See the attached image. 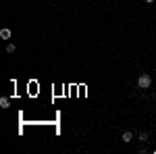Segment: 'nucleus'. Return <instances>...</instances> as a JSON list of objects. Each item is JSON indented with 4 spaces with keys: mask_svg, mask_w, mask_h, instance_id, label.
<instances>
[{
    "mask_svg": "<svg viewBox=\"0 0 156 154\" xmlns=\"http://www.w3.org/2000/svg\"><path fill=\"white\" fill-rule=\"evenodd\" d=\"M150 83H152V77H150L148 73H142V75L137 77V88H140V90H148Z\"/></svg>",
    "mask_w": 156,
    "mask_h": 154,
    "instance_id": "nucleus-1",
    "label": "nucleus"
},
{
    "mask_svg": "<svg viewBox=\"0 0 156 154\" xmlns=\"http://www.w3.org/2000/svg\"><path fill=\"white\" fill-rule=\"evenodd\" d=\"M0 38H2V40H9V38H11V29H6V27L0 29Z\"/></svg>",
    "mask_w": 156,
    "mask_h": 154,
    "instance_id": "nucleus-2",
    "label": "nucleus"
},
{
    "mask_svg": "<svg viewBox=\"0 0 156 154\" xmlns=\"http://www.w3.org/2000/svg\"><path fill=\"white\" fill-rule=\"evenodd\" d=\"M131 140H133V133H131V131H125V133H123V142H127V144H129Z\"/></svg>",
    "mask_w": 156,
    "mask_h": 154,
    "instance_id": "nucleus-3",
    "label": "nucleus"
},
{
    "mask_svg": "<svg viewBox=\"0 0 156 154\" xmlns=\"http://www.w3.org/2000/svg\"><path fill=\"white\" fill-rule=\"evenodd\" d=\"M0 106L9 108V106H11V100H9V98H0Z\"/></svg>",
    "mask_w": 156,
    "mask_h": 154,
    "instance_id": "nucleus-4",
    "label": "nucleus"
},
{
    "mask_svg": "<svg viewBox=\"0 0 156 154\" xmlns=\"http://www.w3.org/2000/svg\"><path fill=\"white\" fill-rule=\"evenodd\" d=\"M15 50H17V46H15V44H9V46H6V52H9V54H12Z\"/></svg>",
    "mask_w": 156,
    "mask_h": 154,
    "instance_id": "nucleus-5",
    "label": "nucleus"
},
{
    "mask_svg": "<svg viewBox=\"0 0 156 154\" xmlns=\"http://www.w3.org/2000/svg\"><path fill=\"white\" fill-rule=\"evenodd\" d=\"M140 142H148V133H140Z\"/></svg>",
    "mask_w": 156,
    "mask_h": 154,
    "instance_id": "nucleus-6",
    "label": "nucleus"
},
{
    "mask_svg": "<svg viewBox=\"0 0 156 154\" xmlns=\"http://www.w3.org/2000/svg\"><path fill=\"white\" fill-rule=\"evenodd\" d=\"M146 2H154V0H146Z\"/></svg>",
    "mask_w": 156,
    "mask_h": 154,
    "instance_id": "nucleus-7",
    "label": "nucleus"
}]
</instances>
